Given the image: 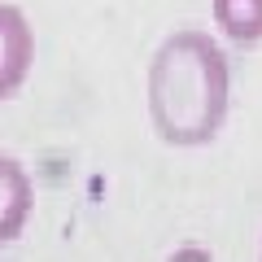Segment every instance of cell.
Here are the masks:
<instances>
[{
	"label": "cell",
	"mask_w": 262,
	"mask_h": 262,
	"mask_svg": "<svg viewBox=\"0 0 262 262\" xmlns=\"http://www.w3.org/2000/svg\"><path fill=\"white\" fill-rule=\"evenodd\" d=\"M35 61V31L18 5H0V101L18 96Z\"/></svg>",
	"instance_id": "2"
},
{
	"label": "cell",
	"mask_w": 262,
	"mask_h": 262,
	"mask_svg": "<svg viewBox=\"0 0 262 262\" xmlns=\"http://www.w3.org/2000/svg\"><path fill=\"white\" fill-rule=\"evenodd\" d=\"M210 18L232 44H262V0H210Z\"/></svg>",
	"instance_id": "4"
},
{
	"label": "cell",
	"mask_w": 262,
	"mask_h": 262,
	"mask_svg": "<svg viewBox=\"0 0 262 262\" xmlns=\"http://www.w3.org/2000/svg\"><path fill=\"white\" fill-rule=\"evenodd\" d=\"M149 122L158 140L201 149L223 131L232 105V66L210 31L179 27L149 61Z\"/></svg>",
	"instance_id": "1"
},
{
	"label": "cell",
	"mask_w": 262,
	"mask_h": 262,
	"mask_svg": "<svg viewBox=\"0 0 262 262\" xmlns=\"http://www.w3.org/2000/svg\"><path fill=\"white\" fill-rule=\"evenodd\" d=\"M31 210H35V184H31L27 166L9 153H0V245L27 232Z\"/></svg>",
	"instance_id": "3"
},
{
	"label": "cell",
	"mask_w": 262,
	"mask_h": 262,
	"mask_svg": "<svg viewBox=\"0 0 262 262\" xmlns=\"http://www.w3.org/2000/svg\"><path fill=\"white\" fill-rule=\"evenodd\" d=\"M258 262H262V245H258Z\"/></svg>",
	"instance_id": "6"
},
{
	"label": "cell",
	"mask_w": 262,
	"mask_h": 262,
	"mask_svg": "<svg viewBox=\"0 0 262 262\" xmlns=\"http://www.w3.org/2000/svg\"><path fill=\"white\" fill-rule=\"evenodd\" d=\"M170 262H214V253H210L206 245H179V249L170 253Z\"/></svg>",
	"instance_id": "5"
}]
</instances>
